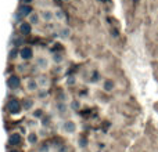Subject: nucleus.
I'll return each instance as SVG.
<instances>
[{
    "label": "nucleus",
    "instance_id": "nucleus-27",
    "mask_svg": "<svg viewBox=\"0 0 158 152\" xmlns=\"http://www.w3.org/2000/svg\"><path fill=\"white\" fill-rule=\"evenodd\" d=\"M17 68H18V72L25 71V66H24V65H18V66H17Z\"/></svg>",
    "mask_w": 158,
    "mask_h": 152
},
{
    "label": "nucleus",
    "instance_id": "nucleus-12",
    "mask_svg": "<svg viewBox=\"0 0 158 152\" xmlns=\"http://www.w3.org/2000/svg\"><path fill=\"white\" fill-rule=\"evenodd\" d=\"M32 11H33V8L31 4H22L21 3V6H19V8H18V14L21 17H28Z\"/></svg>",
    "mask_w": 158,
    "mask_h": 152
},
{
    "label": "nucleus",
    "instance_id": "nucleus-19",
    "mask_svg": "<svg viewBox=\"0 0 158 152\" xmlns=\"http://www.w3.org/2000/svg\"><path fill=\"white\" fill-rule=\"evenodd\" d=\"M81 106H82L81 101H78V100L69 101V108H71L72 111H79V109H81Z\"/></svg>",
    "mask_w": 158,
    "mask_h": 152
},
{
    "label": "nucleus",
    "instance_id": "nucleus-22",
    "mask_svg": "<svg viewBox=\"0 0 158 152\" xmlns=\"http://www.w3.org/2000/svg\"><path fill=\"white\" fill-rule=\"evenodd\" d=\"M57 101L58 102H67V101H68V95H67L65 93H60V94L57 95Z\"/></svg>",
    "mask_w": 158,
    "mask_h": 152
},
{
    "label": "nucleus",
    "instance_id": "nucleus-5",
    "mask_svg": "<svg viewBox=\"0 0 158 152\" xmlns=\"http://www.w3.org/2000/svg\"><path fill=\"white\" fill-rule=\"evenodd\" d=\"M6 83H7V87L10 90H15L21 86V79H19V76H17V75H11L7 78V82H6Z\"/></svg>",
    "mask_w": 158,
    "mask_h": 152
},
{
    "label": "nucleus",
    "instance_id": "nucleus-6",
    "mask_svg": "<svg viewBox=\"0 0 158 152\" xmlns=\"http://www.w3.org/2000/svg\"><path fill=\"white\" fill-rule=\"evenodd\" d=\"M24 84H25L27 91H29V93H38L39 91V84H38V82H36V79L28 78Z\"/></svg>",
    "mask_w": 158,
    "mask_h": 152
},
{
    "label": "nucleus",
    "instance_id": "nucleus-16",
    "mask_svg": "<svg viewBox=\"0 0 158 152\" xmlns=\"http://www.w3.org/2000/svg\"><path fill=\"white\" fill-rule=\"evenodd\" d=\"M114 87H115V83L111 79H106V80L103 82V90H106V91H112Z\"/></svg>",
    "mask_w": 158,
    "mask_h": 152
},
{
    "label": "nucleus",
    "instance_id": "nucleus-4",
    "mask_svg": "<svg viewBox=\"0 0 158 152\" xmlns=\"http://www.w3.org/2000/svg\"><path fill=\"white\" fill-rule=\"evenodd\" d=\"M18 57L21 58L22 61H31L33 57H35V53H33V50L31 49V47L24 46V47L19 49V55Z\"/></svg>",
    "mask_w": 158,
    "mask_h": 152
},
{
    "label": "nucleus",
    "instance_id": "nucleus-24",
    "mask_svg": "<svg viewBox=\"0 0 158 152\" xmlns=\"http://www.w3.org/2000/svg\"><path fill=\"white\" fill-rule=\"evenodd\" d=\"M86 138H83V137H81V138L78 140V144H81V147H86Z\"/></svg>",
    "mask_w": 158,
    "mask_h": 152
},
{
    "label": "nucleus",
    "instance_id": "nucleus-8",
    "mask_svg": "<svg viewBox=\"0 0 158 152\" xmlns=\"http://www.w3.org/2000/svg\"><path fill=\"white\" fill-rule=\"evenodd\" d=\"M39 15L43 22H52L54 19V11L52 8H43V10H40Z\"/></svg>",
    "mask_w": 158,
    "mask_h": 152
},
{
    "label": "nucleus",
    "instance_id": "nucleus-13",
    "mask_svg": "<svg viewBox=\"0 0 158 152\" xmlns=\"http://www.w3.org/2000/svg\"><path fill=\"white\" fill-rule=\"evenodd\" d=\"M21 141H22V137L19 133H13L8 137V142L11 145H18V144H21Z\"/></svg>",
    "mask_w": 158,
    "mask_h": 152
},
{
    "label": "nucleus",
    "instance_id": "nucleus-21",
    "mask_svg": "<svg viewBox=\"0 0 158 152\" xmlns=\"http://www.w3.org/2000/svg\"><path fill=\"white\" fill-rule=\"evenodd\" d=\"M43 116V111L42 109H33L32 111V118L33 119H40Z\"/></svg>",
    "mask_w": 158,
    "mask_h": 152
},
{
    "label": "nucleus",
    "instance_id": "nucleus-9",
    "mask_svg": "<svg viewBox=\"0 0 158 152\" xmlns=\"http://www.w3.org/2000/svg\"><path fill=\"white\" fill-rule=\"evenodd\" d=\"M36 82H38L39 84V89H49L50 87V78L47 75H39L38 78H36Z\"/></svg>",
    "mask_w": 158,
    "mask_h": 152
},
{
    "label": "nucleus",
    "instance_id": "nucleus-11",
    "mask_svg": "<svg viewBox=\"0 0 158 152\" xmlns=\"http://www.w3.org/2000/svg\"><path fill=\"white\" fill-rule=\"evenodd\" d=\"M18 30H19V33L21 35H29L31 32H32V25L29 24L28 21H25V22H21L19 24V26H18Z\"/></svg>",
    "mask_w": 158,
    "mask_h": 152
},
{
    "label": "nucleus",
    "instance_id": "nucleus-3",
    "mask_svg": "<svg viewBox=\"0 0 158 152\" xmlns=\"http://www.w3.org/2000/svg\"><path fill=\"white\" fill-rule=\"evenodd\" d=\"M61 130H63L65 134H75L77 133V123L71 119L64 120L63 125H61Z\"/></svg>",
    "mask_w": 158,
    "mask_h": 152
},
{
    "label": "nucleus",
    "instance_id": "nucleus-28",
    "mask_svg": "<svg viewBox=\"0 0 158 152\" xmlns=\"http://www.w3.org/2000/svg\"><path fill=\"white\" fill-rule=\"evenodd\" d=\"M10 152H19L18 150H13V151H10Z\"/></svg>",
    "mask_w": 158,
    "mask_h": 152
},
{
    "label": "nucleus",
    "instance_id": "nucleus-10",
    "mask_svg": "<svg viewBox=\"0 0 158 152\" xmlns=\"http://www.w3.org/2000/svg\"><path fill=\"white\" fill-rule=\"evenodd\" d=\"M27 21L29 22L32 26H33V25L36 26V25H39L42 22V19H40V15H39V13H35V11H32V13H31L27 17Z\"/></svg>",
    "mask_w": 158,
    "mask_h": 152
},
{
    "label": "nucleus",
    "instance_id": "nucleus-23",
    "mask_svg": "<svg viewBox=\"0 0 158 152\" xmlns=\"http://www.w3.org/2000/svg\"><path fill=\"white\" fill-rule=\"evenodd\" d=\"M75 82H77V80H75V78H74V76H69V78H67L65 83L68 84V86H72V84H75Z\"/></svg>",
    "mask_w": 158,
    "mask_h": 152
},
{
    "label": "nucleus",
    "instance_id": "nucleus-29",
    "mask_svg": "<svg viewBox=\"0 0 158 152\" xmlns=\"http://www.w3.org/2000/svg\"><path fill=\"white\" fill-rule=\"evenodd\" d=\"M63 2H69V0H63Z\"/></svg>",
    "mask_w": 158,
    "mask_h": 152
},
{
    "label": "nucleus",
    "instance_id": "nucleus-14",
    "mask_svg": "<svg viewBox=\"0 0 158 152\" xmlns=\"http://www.w3.org/2000/svg\"><path fill=\"white\" fill-rule=\"evenodd\" d=\"M27 141H28V144H29V145H36V144H38V141H39L38 133H36V131H31V133H28Z\"/></svg>",
    "mask_w": 158,
    "mask_h": 152
},
{
    "label": "nucleus",
    "instance_id": "nucleus-17",
    "mask_svg": "<svg viewBox=\"0 0 158 152\" xmlns=\"http://www.w3.org/2000/svg\"><path fill=\"white\" fill-rule=\"evenodd\" d=\"M56 109L58 114H67L68 112V104L67 102H57L56 104Z\"/></svg>",
    "mask_w": 158,
    "mask_h": 152
},
{
    "label": "nucleus",
    "instance_id": "nucleus-18",
    "mask_svg": "<svg viewBox=\"0 0 158 152\" xmlns=\"http://www.w3.org/2000/svg\"><path fill=\"white\" fill-rule=\"evenodd\" d=\"M21 105H22V109H24V111H32L33 106H35V101L33 100H24V102H22Z\"/></svg>",
    "mask_w": 158,
    "mask_h": 152
},
{
    "label": "nucleus",
    "instance_id": "nucleus-1",
    "mask_svg": "<svg viewBox=\"0 0 158 152\" xmlns=\"http://www.w3.org/2000/svg\"><path fill=\"white\" fill-rule=\"evenodd\" d=\"M50 64H52V60H49L46 55H38V57H35V65L40 71H47L50 68Z\"/></svg>",
    "mask_w": 158,
    "mask_h": 152
},
{
    "label": "nucleus",
    "instance_id": "nucleus-26",
    "mask_svg": "<svg viewBox=\"0 0 158 152\" xmlns=\"http://www.w3.org/2000/svg\"><path fill=\"white\" fill-rule=\"evenodd\" d=\"M19 2H21L22 4H32L33 0H19Z\"/></svg>",
    "mask_w": 158,
    "mask_h": 152
},
{
    "label": "nucleus",
    "instance_id": "nucleus-7",
    "mask_svg": "<svg viewBox=\"0 0 158 152\" xmlns=\"http://www.w3.org/2000/svg\"><path fill=\"white\" fill-rule=\"evenodd\" d=\"M71 35H72V30H71V28H68L67 25L60 26L57 30V36L61 39V40H68V39L71 38Z\"/></svg>",
    "mask_w": 158,
    "mask_h": 152
},
{
    "label": "nucleus",
    "instance_id": "nucleus-20",
    "mask_svg": "<svg viewBox=\"0 0 158 152\" xmlns=\"http://www.w3.org/2000/svg\"><path fill=\"white\" fill-rule=\"evenodd\" d=\"M64 61V57L61 54H53V57H52V62H54V64H61Z\"/></svg>",
    "mask_w": 158,
    "mask_h": 152
},
{
    "label": "nucleus",
    "instance_id": "nucleus-15",
    "mask_svg": "<svg viewBox=\"0 0 158 152\" xmlns=\"http://www.w3.org/2000/svg\"><path fill=\"white\" fill-rule=\"evenodd\" d=\"M53 11H54V19L57 22H64L65 21L67 15H65V13H64L61 8H56V10H53Z\"/></svg>",
    "mask_w": 158,
    "mask_h": 152
},
{
    "label": "nucleus",
    "instance_id": "nucleus-2",
    "mask_svg": "<svg viewBox=\"0 0 158 152\" xmlns=\"http://www.w3.org/2000/svg\"><path fill=\"white\" fill-rule=\"evenodd\" d=\"M21 109H22V105H21V102H19L17 98H11V100L7 102V111L10 112L11 115L19 114Z\"/></svg>",
    "mask_w": 158,
    "mask_h": 152
},
{
    "label": "nucleus",
    "instance_id": "nucleus-25",
    "mask_svg": "<svg viewBox=\"0 0 158 152\" xmlns=\"http://www.w3.org/2000/svg\"><path fill=\"white\" fill-rule=\"evenodd\" d=\"M17 55H19V51H18V53H17V51H11V53H10V58H11V60L17 58Z\"/></svg>",
    "mask_w": 158,
    "mask_h": 152
}]
</instances>
